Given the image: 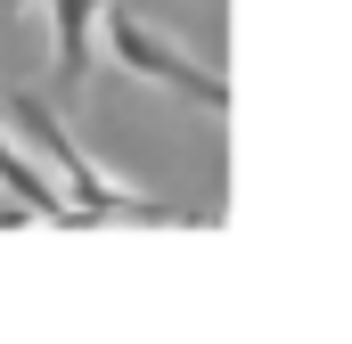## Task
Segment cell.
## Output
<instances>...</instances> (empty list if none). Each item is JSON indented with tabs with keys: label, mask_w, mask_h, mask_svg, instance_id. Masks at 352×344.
I'll return each instance as SVG.
<instances>
[{
	"label": "cell",
	"mask_w": 352,
	"mask_h": 344,
	"mask_svg": "<svg viewBox=\"0 0 352 344\" xmlns=\"http://www.w3.org/2000/svg\"><path fill=\"white\" fill-rule=\"evenodd\" d=\"M98 8H107V0H50V66H58V83H66V90L82 83V58H90V25H98Z\"/></svg>",
	"instance_id": "3957f363"
},
{
	"label": "cell",
	"mask_w": 352,
	"mask_h": 344,
	"mask_svg": "<svg viewBox=\"0 0 352 344\" xmlns=\"http://www.w3.org/2000/svg\"><path fill=\"white\" fill-rule=\"evenodd\" d=\"M0 8H25V0H0Z\"/></svg>",
	"instance_id": "277c9868"
},
{
	"label": "cell",
	"mask_w": 352,
	"mask_h": 344,
	"mask_svg": "<svg viewBox=\"0 0 352 344\" xmlns=\"http://www.w3.org/2000/svg\"><path fill=\"white\" fill-rule=\"evenodd\" d=\"M98 25H107V50H115V66H123V74L180 90V98H188V107H205V115H230V83H221L213 66H197L173 33H156V25H148V17H131V8H98Z\"/></svg>",
	"instance_id": "7a4b0ae2"
},
{
	"label": "cell",
	"mask_w": 352,
	"mask_h": 344,
	"mask_svg": "<svg viewBox=\"0 0 352 344\" xmlns=\"http://www.w3.org/2000/svg\"><path fill=\"white\" fill-rule=\"evenodd\" d=\"M0 131H25V140L58 164V189H66V213H74V222H180L164 197L123 189L98 156H82V140H74V131H66L33 90H8V83H0Z\"/></svg>",
	"instance_id": "6da1fadb"
}]
</instances>
